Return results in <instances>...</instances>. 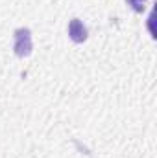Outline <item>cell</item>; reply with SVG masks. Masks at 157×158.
Segmentation results:
<instances>
[{
  "label": "cell",
  "instance_id": "obj_1",
  "mask_svg": "<svg viewBox=\"0 0 157 158\" xmlns=\"http://www.w3.org/2000/svg\"><path fill=\"white\" fill-rule=\"evenodd\" d=\"M32 50V37L28 30H17L15 33V52L17 55H28Z\"/></svg>",
  "mask_w": 157,
  "mask_h": 158
},
{
  "label": "cell",
  "instance_id": "obj_2",
  "mask_svg": "<svg viewBox=\"0 0 157 158\" xmlns=\"http://www.w3.org/2000/svg\"><path fill=\"white\" fill-rule=\"evenodd\" d=\"M69 33H70V37L76 40V42H81V40H85V37H87V30L83 28V24L79 22L78 19H74V20L70 22Z\"/></svg>",
  "mask_w": 157,
  "mask_h": 158
},
{
  "label": "cell",
  "instance_id": "obj_3",
  "mask_svg": "<svg viewBox=\"0 0 157 158\" xmlns=\"http://www.w3.org/2000/svg\"><path fill=\"white\" fill-rule=\"evenodd\" d=\"M128 2H129V4L133 6V9L141 11V9H142V2H144V0H128Z\"/></svg>",
  "mask_w": 157,
  "mask_h": 158
}]
</instances>
